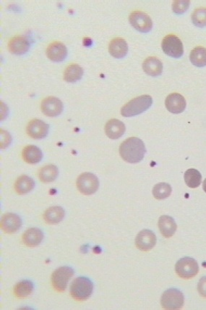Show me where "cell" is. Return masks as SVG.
Returning a JSON list of instances; mask_svg holds the SVG:
<instances>
[{
  "label": "cell",
  "instance_id": "cell-1",
  "mask_svg": "<svg viewBox=\"0 0 206 310\" xmlns=\"http://www.w3.org/2000/svg\"><path fill=\"white\" fill-rule=\"evenodd\" d=\"M146 153V149L142 140L131 137L124 141L120 147L122 158L129 163H138L142 161Z\"/></svg>",
  "mask_w": 206,
  "mask_h": 310
},
{
  "label": "cell",
  "instance_id": "cell-2",
  "mask_svg": "<svg viewBox=\"0 0 206 310\" xmlns=\"http://www.w3.org/2000/svg\"><path fill=\"white\" fill-rule=\"evenodd\" d=\"M152 104L153 99L151 96L142 95L134 98L122 107V115L127 117L135 116L149 109Z\"/></svg>",
  "mask_w": 206,
  "mask_h": 310
},
{
  "label": "cell",
  "instance_id": "cell-3",
  "mask_svg": "<svg viewBox=\"0 0 206 310\" xmlns=\"http://www.w3.org/2000/svg\"><path fill=\"white\" fill-rule=\"evenodd\" d=\"M94 291V283L88 278L78 277L71 283V297L76 301H85L89 299Z\"/></svg>",
  "mask_w": 206,
  "mask_h": 310
},
{
  "label": "cell",
  "instance_id": "cell-4",
  "mask_svg": "<svg viewBox=\"0 0 206 310\" xmlns=\"http://www.w3.org/2000/svg\"><path fill=\"white\" fill-rule=\"evenodd\" d=\"M184 304V295L182 292L177 288H170L166 291L161 298V304L164 309H180Z\"/></svg>",
  "mask_w": 206,
  "mask_h": 310
},
{
  "label": "cell",
  "instance_id": "cell-5",
  "mask_svg": "<svg viewBox=\"0 0 206 310\" xmlns=\"http://www.w3.org/2000/svg\"><path fill=\"white\" fill-rule=\"evenodd\" d=\"M177 276L183 279H191L196 276L199 272V265L195 259L185 257L177 261L175 265Z\"/></svg>",
  "mask_w": 206,
  "mask_h": 310
},
{
  "label": "cell",
  "instance_id": "cell-6",
  "mask_svg": "<svg viewBox=\"0 0 206 310\" xmlns=\"http://www.w3.org/2000/svg\"><path fill=\"white\" fill-rule=\"evenodd\" d=\"M76 183L80 193L86 196L96 193L99 187L97 177L90 173H82L77 179Z\"/></svg>",
  "mask_w": 206,
  "mask_h": 310
},
{
  "label": "cell",
  "instance_id": "cell-7",
  "mask_svg": "<svg viewBox=\"0 0 206 310\" xmlns=\"http://www.w3.org/2000/svg\"><path fill=\"white\" fill-rule=\"evenodd\" d=\"M162 50L166 55L174 58H179L184 53L182 42L175 35H167L162 44Z\"/></svg>",
  "mask_w": 206,
  "mask_h": 310
},
{
  "label": "cell",
  "instance_id": "cell-8",
  "mask_svg": "<svg viewBox=\"0 0 206 310\" xmlns=\"http://www.w3.org/2000/svg\"><path fill=\"white\" fill-rule=\"evenodd\" d=\"M74 275V271L70 267H61L52 275V284L55 291L64 292L67 288L68 282Z\"/></svg>",
  "mask_w": 206,
  "mask_h": 310
},
{
  "label": "cell",
  "instance_id": "cell-9",
  "mask_svg": "<svg viewBox=\"0 0 206 310\" xmlns=\"http://www.w3.org/2000/svg\"><path fill=\"white\" fill-rule=\"evenodd\" d=\"M130 24L134 29L141 33H148L153 28V21L147 14L141 11H134L129 17Z\"/></svg>",
  "mask_w": 206,
  "mask_h": 310
},
{
  "label": "cell",
  "instance_id": "cell-10",
  "mask_svg": "<svg viewBox=\"0 0 206 310\" xmlns=\"http://www.w3.org/2000/svg\"><path fill=\"white\" fill-rule=\"evenodd\" d=\"M156 236L149 230H143L135 238V245L141 251L148 252L156 244Z\"/></svg>",
  "mask_w": 206,
  "mask_h": 310
},
{
  "label": "cell",
  "instance_id": "cell-11",
  "mask_svg": "<svg viewBox=\"0 0 206 310\" xmlns=\"http://www.w3.org/2000/svg\"><path fill=\"white\" fill-rule=\"evenodd\" d=\"M50 126L46 122L38 119L31 120L26 128V132L30 137L34 139H41L46 137Z\"/></svg>",
  "mask_w": 206,
  "mask_h": 310
},
{
  "label": "cell",
  "instance_id": "cell-12",
  "mask_svg": "<svg viewBox=\"0 0 206 310\" xmlns=\"http://www.w3.org/2000/svg\"><path fill=\"white\" fill-rule=\"evenodd\" d=\"M41 111L48 117H56L62 113L63 104L58 98L48 97L43 99L41 105Z\"/></svg>",
  "mask_w": 206,
  "mask_h": 310
},
{
  "label": "cell",
  "instance_id": "cell-13",
  "mask_svg": "<svg viewBox=\"0 0 206 310\" xmlns=\"http://www.w3.org/2000/svg\"><path fill=\"white\" fill-rule=\"evenodd\" d=\"M165 105L167 109L170 113L174 114L181 113L186 108V100L185 97L180 94L174 93L169 94L165 100Z\"/></svg>",
  "mask_w": 206,
  "mask_h": 310
},
{
  "label": "cell",
  "instance_id": "cell-14",
  "mask_svg": "<svg viewBox=\"0 0 206 310\" xmlns=\"http://www.w3.org/2000/svg\"><path fill=\"white\" fill-rule=\"evenodd\" d=\"M67 55V47L61 42H53L47 47V57L54 62H62L65 59Z\"/></svg>",
  "mask_w": 206,
  "mask_h": 310
},
{
  "label": "cell",
  "instance_id": "cell-15",
  "mask_svg": "<svg viewBox=\"0 0 206 310\" xmlns=\"http://www.w3.org/2000/svg\"><path fill=\"white\" fill-rule=\"evenodd\" d=\"M21 219L13 213H7L1 220L2 230L7 234H14L21 226Z\"/></svg>",
  "mask_w": 206,
  "mask_h": 310
},
{
  "label": "cell",
  "instance_id": "cell-16",
  "mask_svg": "<svg viewBox=\"0 0 206 310\" xmlns=\"http://www.w3.org/2000/svg\"><path fill=\"white\" fill-rule=\"evenodd\" d=\"M31 43L26 36H17L12 38L8 43V49L14 55H21L29 51Z\"/></svg>",
  "mask_w": 206,
  "mask_h": 310
},
{
  "label": "cell",
  "instance_id": "cell-17",
  "mask_svg": "<svg viewBox=\"0 0 206 310\" xmlns=\"http://www.w3.org/2000/svg\"><path fill=\"white\" fill-rule=\"evenodd\" d=\"M158 228L162 236L166 239H169L175 234L177 225L175 220L172 217L162 215L158 220Z\"/></svg>",
  "mask_w": 206,
  "mask_h": 310
},
{
  "label": "cell",
  "instance_id": "cell-18",
  "mask_svg": "<svg viewBox=\"0 0 206 310\" xmlns=\"http://www.w3.org/2000/svg\"><path fill=\"white\" fill-rule=\"evenodd\" d=\"M109 53L115 58H122L128 52V45L124 38L117 37L113 38L109 45Z\"/></svg>",
  "mask_w": 206,
  "mask_h": 310
},
{
  "label": "cell",
  "instance_id": "cell-19",
  "mask_svg": "<svg viewBox=\"0 0 206 310\" xmlns=\"http://www.w3.org/2000/svg\"><path fill=\"white\" fill-rule=\"evenodd\" d=\"M125 132V126L118 119H111L106 122L105 133L106 136L111 139H118Z\"/></svg>",
  "mask_w": 206,
  "mask_h": 310
},
{
  "label": "cell",
  "instance_id": "cell-20",
  "mask_svg": "<svg viewBox=\"0 0 206 310\" xmlns=\"http://www.w3.org/2000/svg\"><path fill=\"white\" fill-rule=\"evenodd\" d=\"M43 239L42 231L36 228L28 229L22 235V242L29 247H36L41 243Z\"/></svg>",
  "mask_w": 206,
  "mask_h": 310
},
{
  "label": "cell",
  "instance_id": "cell-21",
  "mask_svg": "<svg viewBox=\"0 0 206 310\" xmlns=\"http://www.w3.org/2000/svg\"><path fill=\"white\" fill-rule=\"evenodd\" d=\"M143 69L149 76H158L163 72V64L156 57H149L143 62Z\"/></svg>",
  "mask_w": 206,
  "mask_h": 310
},
{
  "label": "cell",
  "instance_id": "cell-22",
  "mask_svg": "<svg viewBox=\"0 0 206 310\" xmlns=\"http://www.w3.org/2000/svg\"><path fill=\"white\" fill-rule=\"evenodd\" d=\"M22 157L24 160L29 164H36L41 161L43 154L38 147L34 145L26 147L22 152Z\"/></svg>",
  "mask_w": 206,
  "mask_h": 310
},
{
  "label": "cell",
  "instance_id": "cell-23",
  "mask_svg": "<svg viewBox=\"0 0 206 310\" xmlns=\"http://www.w3.org/2000/svg\"><path fill=\"white\" fill-rule=\"evenodd\" d=\"M65 215L63 208L61 206H52L43 214V220L47 224L55 225L63 220Z\"/></svg>",
  "mask_w": 206,
  "mask_h": 310
},
{
  "label": "cell",
  "instance_id": "cell-24",
  "mask_svg": "<svg viewBox=\"0 0 206 310\" xmlns=\"http://www.w3.org/2000/svg\"><path fill=\"white\" fill-rule=\"evenodd\" d=\"M35 183L29 176H21L17 178L15 183V190L19 195H24L29 193L34 188Z\"/></svg>",
  "mask_w": 206,
  "mask_h": 310
},
{
  "label": "cell",
  "instance_id": "cell-25",
  "mask_svg": "<svg viewBox=\"0 0 206 310\" xmlns=\"http://www.w3.org/2000/svg\"><path fill=\"white\" fill-rule=\"evenodd\" d=\"M83 76V69L79 65L72 64L66 68L64 73V80L69 83H75L81 79Z\"/></svg>",
  "mask_w": 206,
  "mask_h": 310
},
{
  "label": "cell",
  "instance_id": "cell-26",
  "mask_svg": "<svg viewBox=\"0 0 206 310\" xmlns=\"http://www.w3.org/2000/svg\"><path fill=\"white\" fill-rule=\"evenodd\" d=\"M59 171L54 164L43 166L39 170L38 177L43 183H50L54 181L58 176Z\"/></svg>",
  "mask_w": 206,
  "mask_h": 310
},
{
  "label": "cell",
  "instance_id": "cell-27",
  "mask_svg": "<svg viewBox=\"0 0 206 310\" xmlns=\"http://www.w3.org/2000/svg\"><path fill=\"white\" fill-rule=\"evenodd\" d=\"M190 59L192 64L198 68L206 66V49L202 47H195L190 53Z\"/></svg>",
  "mask_w": 206,
  "mask_h": 310
},
{
  "label": "cell",
  "instance_id": "cell-28",
  "mask_svg": "<svg viewBox=\"0 0 206 310\" xmlns=\"http://www.w3.org/2000/svg\"><path fill=\"white\" fill-rule=\"evenodd\" d=\"M184 178L185 183L190 188L196 189L201 184V173L198 170L193 168L188 170L185 173Z\"/></svg>",
  "mask_w": 206,
  "mask_h": 310
},
{
  "label": "cell",
  "instance_id": "cell-29",
  "mask_svg": "<svg viewBox=\"0 0 206 310\" xmlns=\"http://www.w3.org/2000/svg\"><path fill=\"white\" fill-rule=\"evenodd\" d=\"M34 290L32 282L24 280L17 283L14 287V294L17 298L24 299L31 295Z\"/></svg>",
  "mask_w": 206,
  "mask_h": 310
},
{
  "label": "cell",
  "instance_id": "cell-30",
  "mask_svg": "<svg viewBox=\"0 0 206 310\" xmlns=\"http://www.w3.org/2000/svg\"><path fill=\"white\" fill-rule=\"evenodd\" d=\"M172 187L167 183H157L153 189V195L158 200L165 199L172 194Z\"/></svg>",
  "mask_w": 206,
  "mask_h": 310
},
{
  "label": "cell",
  "instance_id": "cell-31",
  "mask_svg": "<svg viewBox=\"0 0 206 310\" xmlns=\"http://www.w3.org/2000/svg\"><path fill=\"white\" fill-rule=\"evenodd\" d=\"M192 21L197 27L202 28L206 26V8L196 9L192 14Z\"/></svg>",
  "mask_w": 206,
  "mask_h": 310
},
{
  "label": "cell",
  "instance_id": "cell-32",
  "mask_svg": "<svg viewBox=\"0 0 206 310\" xmlns=\"http://www.w3.org/2000/svg\"><path fill=\"white\" fill-rule=\"evenodd\" d=\"M190 3V2L188 1V0H185V1L176 0V1L173 2L172 3L173 11L177 15H181V14L185 13L189 8Z\"/></svg>",
  "mask_w": 206,
  "mask_h": 310
},
{
  "label": "cell",
  "instance_id": "cell-33",
  "mask_svg": "<svg viewBox=\"0 0 206 310\" xmlns=\"http://www.w3.org/2000/svg\"><path fill=\"white\" fill-rule=\"evenodd\" d=\"M11 136L7 131L1 130V149L5 150L10 144Z\"/></svg>",
  "mask_w": 206,
  "mask_h": 310
},
{
  "label": "cell",
  "instance_id": "cell-34",
  "mask_svg": "<svg viewBox=\"0 0 206 310\" xmlns=\"http://www.w3.org/2000/svg\"><path fill=\"white\" fill-rule=\"evenodd\" d=\"M198 291L202 297L206 298V276L202 277L199 281Z\"/></svg>",
  "mask_w": 206,
  "mask_h": 310
},
{
  "label": "cell",
  "instance_id": "cell-35",
  "mask_svg": "<svg viewBox=\"0 0 206 310\" xmlns=\"http://www.w3.org/2000/svg\"><path fill=\"white\" fill-rule=\"evenodd\" d=\"M202 189L206 193V178L204 180L203 183H202Z\"/></svg>",
  "mask_w": 206,
  "mask_h": 310
}]
</instances>
